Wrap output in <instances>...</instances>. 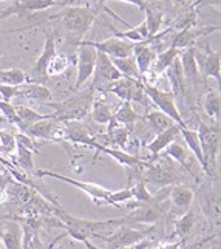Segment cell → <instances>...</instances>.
<instances>
[{
    "mask_svg": "<svg viewBox=\"0 0 221 249\" xmlns=\"http://www.w3.org/2000/svg\"><path fill=\"white\" fill-rule=\"evenodd\" d=\"M132 191L130 187L127 186L125 189H121V191H112V195H110V200H108V206H116L119 208V204L125 203V201H132Z\"/></svg>",
    "mask_w": 221,
    "mask_h": 249,
    "instance_id": "obj_46",
    "label": "cell"
},
{
    "mask_svg": "<svg viewBox=\"0 0 221 249\" xmlns=\"http://www.w3.org/2000/svg\"><path fill=\"white\" fill-rule=\"evenodd\" d=\"M113 65L116 67V70L121 73L122 78H129V79H141V74L138 71V67H136V62L133 56L129 57H121V59H112Z\"/></svg>",
    "mask_w": 221,
    "mask_h": 249,
    "instance_id": "obj_37",
    "label": "cell"
},
{
    "mask_svg": "<svg viewBox=\"0 0 221 249\" xmlns=\"http://www.w3.org/2000/svg\"><path fill=\"white\" fill-rule=\"evenodd\" d=\"M95 94L96 89H93L90 85L84 91H76V94H73L71 98L61 102H47V106L54 110L53 118L57 121H82L90 113Z\"/></svg>",
    "mask_w": 221,
    "mask_h": 249,
    "instance_id": "obj_3",
    "label": "cell"
},
{
    "mask_svg": "<svg viewBox=\"0 0 221 249\" xmlns=\"http://www.w3.org/2000/svg\"><path fill=\"white\" fill-rule=\"evenodd\" d=\"M220 27H201V28H184L181 31H178L175 34V37L172 40V45L176 50H184L189 47H195V42L200 40L201 37L207 36V34L218 31Z\"/></svg>",
    "mask_w": 221,
    "mask_h": 249,
    "instance_id": "obj_17",
    "label": "cell"
},
{
    "mask_svg": "<svg viewBox=\"0 0 221 249\" xmlns=\"http://www.w3.org/2000/svg\"><path fill=\"white\" fill-rule=\"evenodd\" d=\"M142 89H144V93H146V96L155 104V107L159 111H163L164 115H167L176 125L187 127V124L184 123V119L180 113V110L176 107V101H175V96L172 94V91L161 90V89L155 87V85H150L146 82H142Z\"/></svg>",
    "mask_w": 221,
    "mask_h": 249,
    "instance_id": "obj_6",
    "label": "cell"
},
{
    "mask_svg": "<svg viewBox=\"0 0 221 249\" xmlns=\"http://www.w3.org/2000/svg\"><path fill=\"white\" fill-rule=\"evenodd\" d=\"M2 57H3V56H2V51H0V62H2Z\"/></svg>",
    "mask_w": 221,
    "mask_h": 249,
    "instance_id": "obj_55",
    "label": "cell"
},
{
    "mask_svg": "<svg viewBox=\"0 0 221 249\" xmlns=\"http://www.w3.org/2000/svg\"><path fill=\"white\" fill-rule=\"evenodd\" d=\"M65 127V141H71L74 144H85L91 145L96 140L90 135L88 128L81 121H67L64 123Z\"/></svg>",
    "mask_w": 221,
    "mask_h": 249,
    "instance_id": "obj_23",
    "label": "cell"
},
{
    "mask_svg": "<svg viewBox=\"0 0 221 249\" xmlns=\"http://www.w3.org/2000/svg\"><path fill=\"white\" fill-rule=\"evenodd\" d=\"M195 223H197V215H195V211L192 208L187 212H184L181 217H178V220L175 221V234L180 238V242H183L192 232Z\"/></svg>",
    "mask_w": 221,
    "mask_h": 249,
    "instance_id": "obj_33",
    "label": "cell"
},
{
    "mask_svg": "<svg viewBox=\"0 0 221 249\" xmlns=\"http://www.w3.org/2000/svg\"><path fill=\"white\" fill-rule=\"evenodd\" d=\"M129 135L130 132L127 130V128L121 124H118L115 119L108 123V128H107V135L105 138L108 142H112L115 145H118V149H124L127 142H129Z\"/></svg>",
    "mask_w": 221,
    "mask_h": 249,
    "instance_id": "obj_30",
    "label": "cell"
},
{
    "mask_svg": "<svg viewBox=\"0 0 221 249\" xmlns=\"http://www.w3.org/2000/svg\"><path fill=\"white\" fill-rule=\"evenodd\" d=\"M156 50L150 42H141V44H135L133 48V59L136 62V67H138V71L141 74V78L146 73H149L152 70V65L155 62L156 57Z\"/></svg>",
    "mask_w": 221,
    "mask_h": 249,
    "instance_id": "obj_18",
    "label": "cell"
},
{
    "mask_svg": "<svg viewBox=\"0 0 221 249\" xmlns=\"http://www.w3.org/2000/svg\"><path fill=\"white\" fill-rule=\"evenodd\" d=\"M158 2H161V0H144V3H146V5H155Z\"/></svg>",
    "mask_w": 221,
    "mask_h": 249,
    "instance_id": "obj_52",
    "label": "cell"
},
{
    "mask_svg": "<svg viewBox=\"0 0 221 249\" xmlns=\"http://www.w3.org/2000/svg\"><path fill=\"white\" fill-rule=\"evenodd\" d=\"M85 44L93 47L99 53L107 54L110 59H121V57H129L133 54L135 44L129 40L119 39V37H108L102 42H93V40H84Z\"/></svg>",
    "mask_w": 221,
    "mask_h": 249,
    "instance_id": "obj_14",
    "label": "cell"
},
{
    "mask_svg": "<svg viewBox=\"0 0 221 249\" xmlns=\"http://www.w3.org/2000/svg\"><path fill=\"white\" fill-rule=\"evenodd\" d=\"M141 116L136 113V110L133 108L132 102H127V101H122V104L116 108V111L113 113V119L118 123L124 125L127 130H133L135 124L138 123V119Z\"/></svg>",
    "mask_w": 221,
    "mask_h": 249,
    "instance_id": "obj_29",
    "label": "cell"
},
{
    "mask_svg": "<svg viewBox=\"0 0 221 249\" xmlns=\"http://www.w3.org/2000/svg\"><path fill=\"white\" fill-rule=\"evenodd\" d=\"M90 113H91V118H93V121H95V123H98V124H108L113 119L115 111L110 108V106L102 98L101 99L95 98V99H93Z\"/></svg>",
    "mask_w": 221,
    "mask_h": 249,
    "instance_id": "obj_35",
    "label": "cell"
},
{
    "mask_svg": "<svg viewBox=\"0 0 221 249\" xmlns=\"http://www.w3.org/2000/svg\"><path fill=\"white\" fill-rule=\"evenodd\" d=\"M57 54L56 51V36L53 33H45V45L42 50L40 56L37 57V61L33 65V74H39V76H45L47 67L51 62V59Z\"/></svg>",
    "mask_w": 221,
    "mask_h": 249,
    "instance_id": "obj_21",
    "label": "cell"
},
{
    "mask_svg": "<svg viewBox=\"0 0 221 249\" xmlns=\"http://www.w3.org/2000/svg\"><path fill=\"white\" fill-rule=\"evenodd\" d=\"M198 141L201 153L204 158V164L209 177L217 175V157L220 152V130L218 127L209 125L206 123H198Z\"/></svg>",
    "mask_w": 221,
    "mask_h": 249,
    "instance_id": "obj_5",
    "label": "cell"
},
{
    "mask_svg": "<svg viewBox=\"0 0 221 249\" xmlns=\"http://www.w3.org/2000/svg\"><path fill=\"white\" fill-rule=\"evenodd\" d=\"M0 96H2V101L10 102L13 98L17 96V87H13V85H3V84H0Z\"/></svg>",
    "mask_w": 221,
    "mask_h": 249,
    "instance_id": "obj_48",
    "label": "cell"
},
{
    "mask_svg": "<svg viewBox=\"0 0 221 249\" xmlns=\"http://www.w3.org/2000/svg\"><path fill=\"white\" fill-rule=\"evenodd\" d=\"M30 82L27 73L20 68H8V70H0V84L13 85V87H20V85Z\"/></svg>",
    "mask_w": 221,
    "mask_h": 249,
    "instance_id": "obj_39",
    "label": "cell"
},
{
    "mask_svg": "<svg viewBox=\"0 0 221 249\" xmlns=\"http://www.w3.org/2000/svg\"><path fill=\"white\" fill-rule=\"evenodd\" d=\"M14 140H16L17 144H20V145H23V147L30 149L31 152H39V147H37L36 144H34V140L31 138V136H28L27 133L17 132V133L14 135Z\"/></svg>",
    "mask_w": 221,
    "mask_h": 249,
    "instance_id": "obj_47",
    "label": "cell"
},
{
    "mask_svg": "<svg viewBox=\"0 0 221 249\" xmlns=\"http://www.w3.org/2000/svg\"><path fill=\"white\" fill-rule=\"evenodd\" d=\"M78 76H76V84H74V91H78L82 85L87 82L95 71L96 65V54L98 51L85 44L84 40H81L78 44Z\"/></svg>",
    "mask_w": 221,
    "mask_h": 249,
    "instance_id": "obj_9",
    "label": "cell"
},
{
    "mask_svg": "<svg viewBox=\"0 0 221 249\" xmlns=\"http://www.w3.org/2000/svg\"><path fill=\"white\" fill-rule=\"evenodd\" d=\"M16 166L27 174H34V152L16 142Z\"/></svg>",
    "mask_w": 221,
    "mask_h": 249,
    "instance_id": "obj_38",
    "label": "cell"
},
{
    "mask_svg": "<svg viewBox=\"0 0 221 249\" xmlns=\"http://www.w3.org/2000/svg\"><path fill=\"white\" fill-rule=\"evenodd\" d=\"M34 175L39 177V178L48 177V178L61 179V181H64V183H68V184H71L74 187H78L79 191H82L84 194H87L90 198L95 201L96 204H99V206L101 204H108L110 195H112V191H108V189L102 187L99 184L87 183V181H79V179H74V178H70V177L56 174V172H51V170H34Z\"/></svg>",
    "mask_w": 221,
    "mask_h": 249,
    "instance_id": "obj_7",
    "label": "cell"
},
{
    "mask_svg": "<svg viewBox=\"0 0 221 249\" xmlns=\"http://www.w3.org/2000/svg\"><path fill=\"white\" fill-rule=\"evenodd\" d=\"M173 162L166 155L158 158H150L147 161V166L141 172V179L144 183L155 184L158 187H170L175 184H183V174Z\"/></svg>",
    "mask_w": 221,
    "mask_h": 249,
    "instance_id": "obj_4",
    "label": "cell"
},
{
    "mask_svg": "<svg viewBox=\"0 0 221 249\" xmlns=\"http://www.w3.org/2000/svg\"><path fill=\"white\" fill-rule=\"evenodd\" d=\"M195 61H197L201 78L215 79L220 82L221 78V54L218 51H212L210 48L198 50L195 47Z\"/></svg>",
    "mask_w": 221,
    "mask_h": 249,
    "instance_id": "obj_11",
    "label": "cell"
},
{
    "mask_svg": "<svg viewBox=\"0 0 221 249\" xmlns=\"http://www.w3.org/2000/svg\"><path fill=\"white\" fill-rule=\"evenodd\" d=\"M0 116H2V115H0Z\"/></svg>",
    "mask_w": 221,
    "mask_h": 249,
    "instance_id": "obj_57",
    "label": "cell"
},
{
    "mask_svg": "<svg viewBox=\"0 0 221 249\" xmlns=\"http://www.w3.org/2000/svg\"><path fill=\"white\" fill-rule=\"evenodd\" d=\"M90 147L96 149L98 152H102V153H107L108 157L115 158L119 164L130 169V167H146L147 166V161H144L142 158H139L138 155H132V153H127L121 149H110V147H105V145H102L99 142H91Z\"/></svg>",
    "mask_w": 221,
    "mask_h": 249,
    "instance_id": "obj_19",
    "label": "cell"
},
{
    "mask_svg": "<svg viewBox=\"0 0 221 249\" xmlns=\"http://www.w3.org/2000/svg\"><path fill=\"white\" fill-rule=\"evenodd\" d=\"M51 6H64V5L61 2H56V0H16L13 5H10L0 14V22L14 14L19 17H25L36 11H44Z\"/></svg>",
    "mask_w": 221,
    "mask_h": 249,
    "instance_id": "obj_15",
    "label": "cell"
},
{
    "mask_svg": "<svg viewBox=\"0 0 221 249\" xmlns=\"http://www.w3.org/2000/svg\"><path fill=\"white\" fill-rule=\"evenodd\" d=\"M164 155L172 160L173 162H178V164H180L181 167H184L190 175H193V172L190 169V161H189V157L192 155V153L189 152V149H187L183 142L173 141L172 144H169L164 150Z\"/></svg>",
    "mask_w": 221,
    "mask_h": 249,
    "instance_id": "obj_27",
    "label": "cell"
},
{
    "mask_svg": "<svg viewBox=\"0 0 221 249\" xmlns=\"http://www.w3.org/2000/svg\"><path fill=\"white\" fill-rule=\"evenodd\" d=\"M107 91L116 94V96L121 101L127 102H142L146 104V93L142 89V82L141 79H129V78H121L115 81L113 84H110L105 89Z\"/></svg>",
    "mask_w": 221,
    "mask_h": 249,
    "instance_id": "obj_10",
    "label": "cell"
},
{
    "mask_svg": "<svg viewBox=\"0 0 221 249\" xmlns=\"http://www.w3.org/2000/svg\"><path fill=\"white\" fill-rule=\"evenodd\" d=\"M167 79H169V84H170V91L172 94L176 98L183 94L186 91V79H184V74H183V70H181V64H180V59H175V61L170 64V67L164 71Z\"/></svg>",
    "mask_w": 221,
    "mask_h": 249,
    "instance_id": "obj_25",
    "label": "cell"
},
{
    "mask_svg": "<svg viewBox=\"0 0 221 249\" xmlns=\"http://www.w3.org/2000/svg\"><path fill=\"white\" fill-rule=\"evenodd\" d=\"M50 19H59L68 34V40L76 45L84 40L85 34L96 20V11L88 6H67L61 13L53 14Z\"/></svg>",
    "mask_w": 221,
    "mask_h": 249,
    "instance_id": "obj_2",
    "label": "cell"
},
{
    "mask_svg": "<svg viewBox=\"0 0 221 249\" xmlns=\"http://www.w3.org/2000/svg\"><path fill=\"white\" fill-rule=\"evenodd\" d=\"M180 135H181V138L184 141V145H186L187 149H189V152L200 162L201 170L207 174L206 164H204L203 153H201V147H200V141H198V133H197V130H192V128H189V127H181L180 128Z\"/></svg>",
    "mask_w": 221,
    "mask_h": 249,
    "instance_id": "obj_28",
    "label": "cell"
},
{
    "mask_svg": "<svg viewBox=\"0 0 221 249\" xmlns=\"http://www.w3.org/2000/svg\"><path fill=\"white\" fill-rule=\"evenodd\" d=\"M119 249H136L135 246H125V248H119Z\"/></svg>",
    "mask_w": 221,
    "mask_h": 249,
    "instance_id": "obj_53",
    "label": "cell"
},
{
    "mask_svg": "<svg viewBox=\"0 0 221 249\" xmlns=\"http://www.w3.org/2000/svg\"><path fill=\"white\" fill-rule=\"evenodd\" d=\"M193 198H195V192L190 186L175 184V186H170L169 189V200L178 217H181L184 212H187L192 208Z\"/></svg>",
    "mask_w": 221,
    "mask_h": 249,
    "instance_id": "obj_16",
    "label": "cell"
},
{
    "mask_svg": "<svg viewBox=\"0 0 221 249\" xmlns=\"http://www.w3.org/2000/svg\"><path fill=\"white\" fill-rule=\"evenodd\" d=\"M82 245L87 248V249H102V248H99V246H96L95 243H91L90 240H85V242H82Z\"/></svg>",
    "mask_w": 221,
    "mask_h": 249,
    "instance_id": "obj_51",
    "label": "cell"
},
{
    "mask_svg": "<svg viewBox=\"0 0 221 249\" xmlns=\"http://www.w3.org/2000/svg\"><path fill=\"white\" fill-rule=\"evenodd\" d=\"M16 113H17V116L20 118V121L25 125V128H28L30 125L36 124L39 121H44V119L51 118V115H42V113H39V111H36L34 108H30L27 106H17L16 107ZM25 132H27V130H25Z\"/></svg>",
    "mask_w": 221,
    "mask_h": 249,
    "instance_id": "obj_40",
    "label": "cell"
},
{
    "mask_svg": "<svg viewBox=\"0 0 221 249\" xmlns=\"http://www.w3.org/2000/svg\"><path fill=\"white\" fill-rule=\"evenodd\" d=\"M178 59H180L186 84L187 82H190V84L198 82L200 78H201V74H200V70H198L197 61H195V47H189V48L181 50V53H180V56H178Z\"/></svg>",
    "mask_w": 221,
    "mask_h": 249,
    "instance_id": "obj_22",
    "label": "cell"
},
{
    "mask_svg": "<svg viewBox=\"0 0 221 249\" xmlns=\"http://www.w3.org/2000/svg\"><path fill=\"white\" fill-rule=\"evenodd\" d=\"M144 238H146V232L135 229L133 226H129V225L119 226L110 235L99 237L101 242H104L108 249H119V248H125V246H133L136 243H139Z\"/></svg>",
    "mask_w": 221,
    "mask_h": 249,
    "instance_id": "obj_12",
    "label": "cell"
},
{
    "mask_svg": "<svg viewBox=\"0 0 221 249\" xmlns=\"http://www.w3.org/2000/svg\"><path fill=\"white\" fill-rule=\"evenodd\" d=\"M181 242H176V243H166V245H161L158 249H180Z\"/></svg>",
    "mask_w": 221,
    "mask_h": 249,
    "instance_id": "obj_50",
    "label": "cell"
},
{
    "mask_svg": "<svg viewBox=\"0 0 221 249\" xmlns=\"http://www.w3.org/2000/svg\"><path fill=\"white\" fill-rule=\"evenodd\" d=\"M180 53H181V50H176L173 47H169L167 50L161 51V53L156 54L155 62H153L150 71H153L155 74L161 76L170 67V64H172L178 56H180Z\"/></svg>",
    "mask_w": 221,
    "mask_h": 249,
    "instance_id": "obj_31",
    "label": "cell"
},
{
    "mask_svg": "<svg viewBox=\"0 0 221 249\" xmlns=\"http://www.w3.org/2000/svg\"><path fill=\"white\" fill-rule=\"evenodd\" d=\"M0 115H3L6 118V121L10 123L11 125L17 127V130H20L25 133V125L22 124L20 118L17 116L16 113V106H13L11 102H6V101H0Z\"/></svg>",
    "mask_w": 221,
    "mask_h": 249,
    "instance_id": "obj_44",
    "label": "cell"
},
{
    "mask_svg": "<svg viewBox=\"0 0 221 249\" xmlns=\"http://www.w3.org/2000/svg\"><path fill=\"white\" fill-rule=\"evenodd\" d=\"M147 121L150 124V127L155 130L156 133H161L163 130H166V128L172 127L175 123L170 119L167 115H164L163 111L159 110H153V111H149L147 113Z\"/></svg>",
    "mask_w": 221,
    "mask_h": 249,
    "instance_id": "obj_43",
    "label": "cell"
},
{
    "mask_svg": "<svg viewBox=\"0 0 221 249\" xmlns=\"http://www.w3.org/2000/svg\"><path fill=\"white\" fill-rule=\"evenodd\" d=\"M115 37L129 40L132 44H141V42H147L149 40V31H147V25L146 22H141L138 27H130L127 31H118L113 28Z\"/></svg>",
    "mask_w": 221,
    "mask_h": 249,
    "instance_id": "obj_32",
    "label": "cell"
},
{
    "mask_svg": "<svg viewBox=\"0 0 221 249\" xmlns=\"http://www.w3.org/2000/svg\"><path fill=\"white\" fill-rule=\"evenodd\" d=\"M93 76H95V79H93L91 87L93 89L101 87V90L107 89L110 84H113L115 81L122 78L121 73H119L116 70V67L113 65L112 59L104 53H99V51L96 54V65H95Z\"/></svg>",
    "mask_w": 221,
    "mask_h": 249,
    "instance_id": "obj_13",
    "label": "cell"
},
{
    "mask_svg": "<svg viewBox=\"0 0 221 249\" xmlns=\"http://www.w3.org/2000/svg\"><path fill=\"white\" fill-rule=\"evenodd\" d=\"M27 133L31 138H36L40 141H53V142H62L65 141V127L64 123L57 121V119L51 118L39 121L27 128Z\"/></svg>",
    "mask_w": 221,
    "mask_h": 249,
    "instance_id": "obj_8",
    "label": "cell"
},
{
    "mask_svg": "<svg viewBox=\"0 0 221 249\" xmlns=\"http://www.w3.org/2000/svg\"><path fill=\"white\" fill-rule=\"evenodd\" d=\"M0 2H2V0H0ZM3 2H10V0H3Z\"/></svg>",
    "mask_w": 221,
    "mask_h": 249,
    "instance_id": "obj_56",
    "label": "cell"
},
{
    "mask_svg": "<svg viewBox=\"0 0 221 249\" xmlns=\"http://www.w3.org/2000/svg\"><path fill=\"white\" fill-rule=\"evenodd\" d=\"M17 96L28 101H36V102H47L51 101L53 94H51L50 89L44 87V85L36 84V82H27L17 87Z\"/></svg>",
    "mask_w": 221,
    "mask_h": 249,
    "instance_id": "obj_24",
    "label": "cell"
},
{
    "mask_svg": "<svg viewBox=\"0 0 221 249\" xmlns=\"http://www.w3.org/2000/svg\"><path fill=\"white\" fill-rule=\"evenodd\" d=\"M0 181H2V167H0Z\"/></svg>",
    "mask_w": 221,
    "mask_h": 249,
    "instance_id": "obj_54",
    "label": "cell"
},
{
    "mask_svg": "<svg viewBox=\"0 0 221 249\" xmlns=\"http://www.w3.org/2000/svg\"><path fill=\"white\" fill-rule=\"evenodd\" d=\"M99 2H107V0H99ZM119 2H125V3L133 5V6H138L139 10H144V8H146V3H144V0H119Z\"/></svg>",
    "mask_w": 221,
    "mask_h": 249,
    "instance_id": "obj_49",
    "label": "cell"
},
{
    "mask_svg": "<svg viewBox=\"0 0 221 249\" xmlns=\"http://www.w3.org/2000/svg\"><path fill=\"white\" fill-rule=\"evenodd\" d=\"M0 242L5 249H23V231L19 223H8L3 232H0Z\"/></svg>",
    "mask_w": 221,
    "mask_h": 249,
    "instance_id": "obj_26",
    "label": "cell"
},
{
    "mask_svg": "<svg viewBox=\"0 0 221 249\" xmlns=\"http://www.w3.org/2000/svg\"><path fill=\"white\" fill-rule=\"evenodd\" d=\"M129 187L132 191V198L135 200V203H141V204L153 203V195L147 189V183H144L141 178L136 179L135 183H130Z\"/></svg>",
    "mask_w": 221,
    "mask_h": 249,
    "instance_id": "obj_41",
    "label": "cell"
},
{
    "mask_svg": "<svg viewBox=\"0 0 221 249\" xmlns=\"http://www.w3.org/2000/svg\"><path fill=\"white\" fill-rule=\"evenodd\" d=\"M0 150H2L5 155H14V152H16V140H14L13 133L0 130Z\"/></svg>",
    "mask_w": 221,
    "mask_h": 249,
    "instance_id": "obj_45",
    "label": "cell"
},
{
    "mask_svg": "<svg viewBox=\"0 0 221 249\" xmlns=\"http://www.w3.org/2000/svg\"><path fill=\"white\" fill-rule=\"evenodd\" d=\"M70 65H71L70 57H68L67 54H56L53 59H51V62L48 64L45 76H51V78L61 76L68 70V68H70Z\"/></svg>",
    "mask_w": 221,
    "mask_h": 249,
    "instance_id": "obj_42",
    "label": "cell"
},
{
    "mask_svg": "<svg viewBox=\"0 0 221 249\" xmlns=\"http://www.w3.org/2000/svg\"><path fill=\"white\" fill-rule=\"evenodd\" d=\"M180 128H181L180 125L173 124L172 127H169L161 133H158L155 138L147 144V149L152 153V158H158L161 153L166 150L167 145L172 144L178 136H180Z\"/></svg>",
    "mask_w": 221,
    "mask_h": 249,
    "instance_id": "obj_20",
    "label": "cell"
},
{
    "mask_svg": "<svg viewBox=\"0 0 221 249\" xmlns=\"http://www.w3.org/2000/svg\"><path fill=\"white\" fill-rule=\"evenodd\" d=\"M142 11L146 13V19H144V22L147 25L149 40H150L152 37H155L161 30V25H163V13L153 5H146V8H144Z\"/></svg>",
    "mask_w": 221,
    "mask_h": 249,
    "instance_id": "obj_34",
    "label": "cell"
},
{
    "mask_svg": "<svg viewBox=\"0 0 221 249\" xmlns=\"http://www.w3.org/2000/svg\"><path fill=\"white\" fill-rule=\"evenodd\" d=\"M53 215L61 221V226L65 229V234L81 243L90 238H99V237L110 235L115 229L125 225V217L115 218V220L113 218L104 220V221H93V220L74 217L71 213L65 212L62 208H56Z\"/></svg>",
    "mask_w": 221,
    "mask_h": 249,
    "instance_id": "obj_1",
    "label": "cell"
},
{
    "mask_svg": "<svg viewBox=\"0 0 221 249\" xmlns=\"http://www.w3.org/2000/svg\"><path fill=\"white\" fill-rule=\"evenodd\" d=\"M203 108L206 111V115L214 119V121H220V113H221V96L218 91L210 90L203 96Z\"/></svg>",
    "mask_w": 221,
    "mask_h": 249,
    "instance_id": "obj_36",
    "label": "cell"
}]
</instances>
